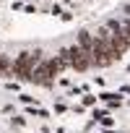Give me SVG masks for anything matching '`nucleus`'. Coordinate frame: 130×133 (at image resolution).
I'll return each mask as SVG.
<instances>
[{
	"label": "nucleus",
	"mask_w": 130,
	"mask_h": 133,
	"mask_svg": "<svg viewBox=\"0 0 130 133\" xmlns=\"http://www.w3.org/2000/svg\"><path fill=\"white\" fill-rule=\"evenodd\" d=\"M5 89H8V91H16V89H18V81H8Z\"/></svg>",
	"instance_id": "nucleus-2"
},
{
	"label": "nucleus",
	"mask_w": 130,
	"mask_h": 133,
	"mask_svg": "<svg viewBox=\"0 0 130 133\" xmlns=\"http://www.w3.org/2000/svg\"><path fill=\"white\" fill-rule=\"evenodd\" d=\"M11 71H13V57L0 52V76H11Z\"/></svg>",
	"instance_id": "nucleus-1"
}]
</instances>
